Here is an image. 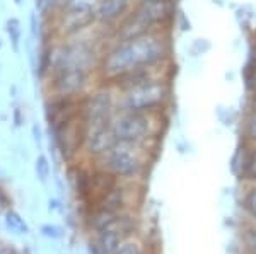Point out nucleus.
Segmentation results:
<instances>
[{
    "label": "nucleus",
    "mask_w": 256,
    "mask_h": 254,
    "mask_svg": "<svg viewBox=\"0 0 256 254\" xmlns=\"http://www.w3.org/2000/svg\"><path fill=\"white\" fill-rule=\"evenodd\" d=\"M242 210L251 219V222L256 224V183H246V190L242 193Z\"/></svg>",
    "instance_id": "nucleus-16"
},
{
    "label": "nucleus",
    "mask_w": 256,
    "mask_h": 254,
    "mask_svg": "<svg viewBox=\"0 0 256 254\" xmlns=\"http://www.w3.org/2000/svg\"><path fill=\"white\" fill-rule=\"evenodd\" d=\"M118 113V91L110 84H99L80 99V114L86 123H111Z\"/></svg>",
    "instance_id": "nucleus-6"
},
{
    "label": "nucleus",
    "mask_w": 256,
    "mask_h": 254,
    "mask_svg": "<svg viewBox=\"0 0 256 254\" xmlns=\"http://www.w3.org/2000/svg\"><path fill=\"white\" fill-rule=\"evenodd\" d=\"M254 38H256V36H254Z\"/></svg>",
    "instance_id": "nucleus-33"
},
{
    "label": "nucleus",
    "mask_w": 256,
    "mask_h": 254,
    "mask_svg": "<svg viewBox=\"0 0 256 254\" xmlns=\"http://www.w3.org/2000/svg\"><path fill=\"white\" fill-rule=\"evenodd\" d=\"M150 147L140 143L116 142L113 147L96 161V167L108 171L120 181H135L150 166Z\"/></svg>",
    "instance_id": "nucleus-4"
},
{
    "label": "nucleus",
    "mask_w": 256,
    "mask_h": 254,
    "mask_svg": "<svg viewBox=\"0 0 256 254\" xmlns=\"http://www.w3.org/2000/svg\"><path fill=\"white\" fill-rule=\"evenodd\" d=\"M41 232H43L44 237H50V239H60L62 236H64V232H62V229L58 225H43L41 227Z\"/></svg>",
    "instance_id": "nucleus-26"
},
{
    "label": "nucleus",
    "mask_w": 256,
    "mask_h": 254,
    "mask_svg": "<svg viewBox=\"0 0 256 254\" xmlns=\"http://www.w3.org/2000/svg\"><path fill=\"white\" fill-rule=\"evenodd\" d=\"M241 244L246 254H256V224H250L242 231Z\"/></svg>",
    "instance_id": "nucleus-19"
},
{
    "label": "nucleus",
    "mask_w": 256,
    "mask_h": 254,
    "mask_svg": "<svg viewBox=\"0 0 256 254\" xmlns=\"http://www.w3.org/2000/svg\"><path fill=\"white\" fill-rule=\"evenodd\" d=\"M12 2H14V3H16V5H18V7H20V5H22V0H12Z\"/></svg>",
    "instance_id": "nucleus-31"
},
{
    "label": "nucleus",
    "mask_w": 256,
    "mask_h": 254,
    "mask_svg": "<svg viewBox=\"0 0 256 254\" xmlns=\"http://www.w3.org/2000/svg\"><path fill=\"white\" fill-rule=\"evenodd\" d=\"M217 116L224 126H230L234 121H236V113H234V109L229 108V106H224V104L217 106Z\"/></svg>",
    "instance_id": "nucleus-23"
},
{
    "label": "nucleus",
    "mask_w": 256,
    "mask_h": 254,
    "mask_svg": "<svg viewBox=\"0 0 256 254\" xmlns=\"http://www.w3.org/2000/svg\"><path fill=\"white\" fill-rule=\"evenodd\" d=\"M50 133L53 135V142H55L56 149L60 150L62 157L65 161H74L77 155L82 154L84 133H86V125L84 120H82V114L67 121L65 125L58 126V128Z\"/></svg>",
    "instance_id": "nucleus-8"
},
{
    "label": "nucleus",
    "mask_w": 256,
    "mask_h": 254,
    "mask_svg": "<svg viewBox=\"0 0 256 254\" xmlns=\"http://www.w3.org/2000/svg\"><path fill=\"white\" fill-rule=\"evenodd\" d=\"M171 63V29L150 31L137 38L108 44L99 63L98 79L99 82H110L135 68H162Z\"/></svg>",
    "instance_id": "nucleus-1"
},
{
    "label": "nucleus",
    "mask_w": 256,
    "mask_h": 254,
    "mask_svg": "<svg viewBox=\"0 0 256 254\" xmlns=\"http://www.w3.org/2000/svg\"><path fill=\"white\" fill-rule=\"evenodd\" d=\"M168 111L158 113H135L118 111L110 126L116 142L154 145L168 128Z\"/></svg>",
    "instance_id": "nucleus-3"
},
{
    "label": "nucleus",
    "mask_w": 256,
    "mask_h": 254,
    "mask_svg": "<svg viewBox=\"0 0 256 254\" xmlns=\"http://www.w3.org/2000/svg\"><path fill=\"white\" fill-rule=\"evenodd\" d=\"M12 116H14L16 126H22L24 114H22V109H20V106H14V109H12Z\"/></svg>",
    "instance_id": "nucleus-28"
},
{
    "label": "nucleus",
    "mask_w": 256,
    "mask_h": 254,
    "mask_svg": "<svg viewBox=\"0 0 256 254\" xmlns=\"http://www.w3.org/2000/svg\"><path fill=\"white\" fill-rule=\"evenodd\" d=\"M84 133V145H82V154L90 161H99L111 147L116 143L113 132H111L110 123H86Z\"/></svg>",
    "instance_id": "nucleus-9"
},
{
    "label": "nucleus",
    "mask_w": 256,
    "mask_h": 254,
    "mask_svg": "<svg viewBox=\"0 0 256 254\" xmlns=\"http://www.w3.org/2000/svg\"><path fill=\"white\" fill-rule=\"evenodd\" d=\"M6 31H7V36H9L12 51H14L16 55H19L20 48H22V22H20V19L16 17V15L7 19Z\"/></svg>",
    "instance_id": "nucleus-13"
},
{
    "label": "nucleus",
    "mask_w": 256,
    "mask_h": 254,
    "mask_svg": "<svg viewBox=\"0 0 256 254\" xmlns=\"http://www.w3.org/2000/svg\"><path fill=\"white\" fill-rule=\"evenodd\" d=\"M6 224L12 232H16V234H28V232H30V229H28L24 219L18 214V212H7Z\"/></svg>",
    "instance_id": "nucleus-20"
},
{
    "label": "nucleus",
    "mask_w": 256,
    "mask_h": 254,
    "mask_svg": "<svg viewBox=\"0 0 256 254\" xmlns=\"http://www.w3.org/2000/svg\"><path fill=\"white\" fill-rule=\"evenodd\" d=\"M212 50V43L207 38H196L192 41V44L188 46V53L192 58H200V56L207 55Z\"/></svg>",
    "instance_id": "nucleus-21"
},
{
    "label": "nucleus",
    "mask_w": 256,
    "mask_h": 254,
    "mask_svg": "<svg viewBox=\"0 0 256 254\" xmlns=\"http://www.w3.org/2000/svg\"><path fill=\"white\" fill-rule=\"evenodd\" d=\"M241 137L244 142L256 145V113L246 111L241 121Z\"/></svg>",
    "instance_id": "nucleus-17"
},
{
    "label": "nucleus",
    "mask_w": 256,
    "mask_h": 254,
    "mask_svg": "<svg viewBox=\"0 0 256 254\" xmlns=\"http://www.w3.org/2000/svg\"><path fill=\"white\" fill-rule=\"evenodd\" d=\"M174 26H180V29L183 31V32H186V31L192 29V24H190V19L183 14V12H178Z\"/></svg>",
    "instance_id": "nucleus-27"
},
{
    "label": "nucleus",
    "mask_w": 256,
    "mask_h": 254,
    "mask_svg": "<svg viewBox=\"0 0 256 254\" xmlns=\"http://www.w3.org/2000/svg\"><path fill=\"white\" fill-rule=\"evenodd\" d=\"M4 48V39H2V36H0V50Z\"/></svg>",
    "instance_id": "nucleus-32"
},
{
    "label": "nucleus",
    "mask_w": 256,
    "mask_h": 254,
    "mask_svg": "<svg viewBox=\"0 0 256 254\" xmlns=\"http://www.w3.org/2000/svg\"><path fill=\"white\" fill-rule=\"evenodd\" d=\"M99 0H62V10L65 14H90L94 15ZM58 12V14H60Z\"/></svg>",
    "instance_id": "nucleus-14"
},
{
    "label": "nucleus",
    "mask_w": 256,
    "mask_h": 254,
    "mask_svg": "<svg viewBox=\"0 0 256 254\" xmlns=\"http://www.w3.org/2000/svg\"><path fill=\"white\" fill-rule=\"evenodd\" d=\"M34 7L41 22H53L62 10V0H34Z\"/></svg>",
    "instance_id": "nucleus-15"
},
{
    "label": "nucleus",
    "mask_w": 256,
    "mask_h": 254,
    "mask_svg": "<svg viewBox=\"0 0 256 254\" xmlns=\"http://www.w3.org/2000/svg\"><path fill=\"white\" fill-rule=\"evenodd\" d=\"M178 12V0H137L130 14L110 31V44L150 31L171 29Z\"/></svg>",
    "instance_id": "nucleus-2"
},
{
    "label": "nucleus",
    "mask_w": 256,
    "mask_h": 254,
    "mask_svg": "<svg viewBox=\"0 0 256 254\" xmlns=\"http://www.w3.org/2000/svg\"><path fill=\"white\" fill-rule=\"evenodd\" d=\"M118 181L120 179L114 178L108 171L94 166L92 169L89 171V176H88V179H86V184L79 193V196L84 200V203L88 205L90 210H92V208L116 186Z\"/></svg>",
    "instance_id": "nucleus-10"
},
{
    "label": "nucleus",
    "mask_w": 256,
    "mask_h": 254,
    "mask_svg": "<svg viewBox=\"0 0 256 254\" xmlns=\"http://www.w3.org/2000/svg\"><path fill=\"white\" fill-rule=\"evenodd\" d=\"M98 84V73L84 70H58L46 77L48 96L70 99H82Z\"/></svg>",
    "instance_id": "nucleus-7"
},
{
    "label": "nucleus",
    "mask_w": 256,
    "mask_h": 254,
    "mask_svg": "<svg viewBox=\"0 0 256 254\" xmlns=\"http://www.w3.org/2000/svg\"><path fill=\"white\" fill-rule=\"evenodd\" d=\"M172 102L171 79H154L134 89L118 92V111H168Z\"/></svg>",
    "instance_id": "nucleus-5"
},
{
    "label": "nucleus",
    "mask_w": 256,
    "mask_h": 254,
    "mask_svg": "<svg viewBox=\"0 0 256 254\" xmlns=\"http://www.w3.org/2000/svg\"><path fill=\"white\" fill-rule=\"evenodd\" d=\"M40 15H38V12H31L30 14V38L32 41H36L40 38V34H41V29H40ZM38 43V41H36Z\"/></svg>",
    "instance_id": "nucleus-25"
},
{
    "label": "nucleus",
    "mask_w": 256,
    "mask_h": 254,
    "mask_svg": "<svg viewBox=\"0 0 256 254\" xmlns=\"http://www.w3.org/2000/svg\"><path fill=\"white\" fill-rule=\"evenodd\" d=\"M34 171H36V178L41 184H46L50 176H52V166H50V161L46 155L40 154L34 161Z\"/></svg>",
    "instance_id": "nucleus-18"
},
{
    "label": "nucleus",
    "mask_w": 256,
    "mask_h": 254,
    "mask_svg": "<svg viewBox=\"0 0 256 254\" xmlns=\"http://www.w3.org/2000/svg\"><path fill=\"white\" fill-rule=\"evenodd\" d=\"M123 237H125V234H122L120 231L98 232L96 248L99 249L101 254H114L116 249L120 248V244L123 243Z\"/></svg>",
    "instance_id": "nucleus-12"
},
{
    "label": "nucleus",
    "mask_w": 256,
    "mask_h": 254,
    "mask_svg": "<svg viewBox=\"0 0 256 254\" xmlns=\"http://www.w3.org/2000/svg\"><path fill=\"white\" fill-rule=\"evenodd\" d=\"M137 0H99L94 9V22L111 31L134 9Z\"/></svg>",
    "instance_id": "nucleus-11"
},
{
    "label": "nucleus",
    "mask_w": 256,
    "mask_h": 254,
    "mask_svg": "<svg viewBox=\"0 0 256 254\" xmlns=\"http://www.w3.org/2000/svg\"><path fill=\"white\" fill-rule=\"evenodd\" d=\"M244 85H246L248 96H253V94H256V63H250V61L246 63Z\"/></svg>",
    "instance_id": "nucleus-22"
},
{
    "label": "nucleus",
    "mask_w": 256,
    "mask_h": 254,
    "mask_svg": "<svg viewBox=\"0 0 256 254\" xmlns=\"http://www.w3.org/2000/svg\"><path fill=\"white\" fill-rule=\"evenodd\" d=\"M114 254H144V253L135 241H123Z\"/></svg>",
    "instance_id": "nucleus-24"
},
{
    "label": "nucleus",
    "mask_w": 256,
    "mask_h": 254,
    "mask_svg": "<svg viewBox=\"0 0 256 254\" xmlns=\"http://www.w3.org/2000/svg\"><path fill=\"white\" fill-rule=\"evenodd\" d=\"M32 137H34V140L38 143H41V140H43V137H41V128H40L38 123H34V125H32Z\"/></svg>",
    "instance_id": "nucleus-30"
},
{
    "label": "nucleus",
    "mask_w": 256,
    "mask_h": 254,
    "mask_svg": "<svg viewBox=\"0 0 256 254\" xmlns=\"http://www.w3.org/2000/svg\"><path fill=\"white\" fill-rule=\"evenodd\" d=\"M246 111H250V113H256V94H253V96H248Z\"/></svg>",
    "instance_id": "nucleus-29"
}]
</instances>
